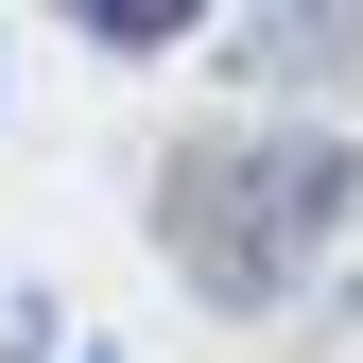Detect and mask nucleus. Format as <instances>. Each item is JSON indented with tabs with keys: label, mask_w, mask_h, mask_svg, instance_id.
<instances>
[{
	"label": "nucleus",
	"mask_w": 363,
	"mask_h": 363,
	"mask_svg": "<svg viewBox=\"0 0 363 363\" xmlns=\"http://www.w3.org/2000/svg\"><path fill=\"white\" fill-rule=\"evenodd\" d=\"M346 208H363V139H329V121H191L173 173H156V259L208 311H294L329 277Z\"/></svg>",
	"instance_id": "nucleus-1"
}]
</instances>
